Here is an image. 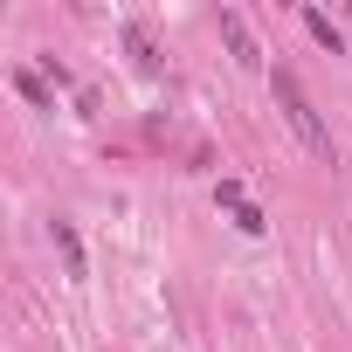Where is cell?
<instances>
[{
    "mask_svg": "<svg viewBox=\"0 0 352 352\" xmlns=\"http://www.w3.org/2000/svg\"><path fill=\"white\" fill-rule=\"evenodd\" d=\"M270 90H276V104H283V118H290V131L304 138V152H318V159H331V131H324V118H318V104L304 97V83H297V69H276V76H270Z\"/></svg>",
    "mask_w": 352,
    "mask_h": 352,
    "instance_id": "1",
    "label": "cell"
},
{
    "mask_svg": "<svg viewBox=\"0 0 352 352\" xmlns=\"http://www.w3.org/2000/svg\"><path fill=\"white\" fill-rule=\"evenodd\" d=\"M221 35H228V56H235L242 69H263V49H256V35H249V21H242L235 8H221Z\"/></svg>",
    "mask_w": 352,
    "mask_h": 352,
    "instance_id": "2",
    "label": "cell"
},
{
    "mask_svg": "<svg viewBox=\"0 0 352 352\" xmlns=\"http://www.w3.org/2000/svg\"><path fill=\"white\" fill-rule=\"evenodd\" d=\"M49 242L63 249V270L83 283V276H90V263H83V242H76V228H69V221H49Z\"/></svg>",
    "mask_w": 352,
    "mask_h": 352,
    "instance_id": "3",
    "label": "cell"
},
{
    "mask_svg": "<svg viewBox=\"0 0 352 352\" xmlns=\"http://www.w3.org/2000/svg\"><path fill=\"white\" fill-rule=\"evenodd\" d=\"M304 28H311V42H318V49H331V56L345 49V35H338V21H331L324 8H304Z\"/></svg>",
    "mask_w": 352,
    "mask_h": 352,
    "instance_id": "4",
    "label": "cell"
},
{
    "mask_svg": "<svg viewBox=\"0 0 352 352\" xmlns=\"http://www.w3.org/2000/svg\"><path fill=\"white\" fill-rule=\"evenodd\" d=\"M14 90H21L28 104H42V111L56 104V90H49V76H42V69H14Z\"/></svg>",
    "mask_w": 352,
    "mask_h": 352,
    "instance_id": "5",
    "label": "cell"
},
{
    "mask_svg": "<svg viewBox=\"0 0 352 352\" xmlns=\"http://www.w3.org/2000/svg\"><path fill=\"white\" fill-rule=\"evenodd\" d=\"M124 49H131V63H138V69H152V63H159V56H152V35H145L138 21H124Z\"/></svg>",
    "mask_w": 352,
    "mask_h": 352,
    "instance_id": "6",
    "label": "cell"
},
{
    "mask_svg": "<svg viewBox=\"0 0 352 352\" xmlns=\"http://www.w3.org/2000/svg\"><path fill=\"white\" fill-rule=\"evenodd\" d=\"M235 228H242V235H263L270 221H263V208H256V201H242V208H235Z\"/></svg>",
    "mask_w": 352,
    "mask_h": 352,
    "instance_id": "7",
    "label": "cell"
}]
</instances>
